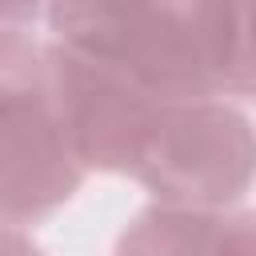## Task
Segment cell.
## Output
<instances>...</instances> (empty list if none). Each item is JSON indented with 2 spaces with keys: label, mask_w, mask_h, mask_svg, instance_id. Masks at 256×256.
<instances>
[{
  "label": "cell",
  "mask_w": 256,
  "mask_h": 256,
  "mask_svg": "<svg viewBox=\"0 0 256 256\" xmlns=\"http://www.w3.org/2000/svg\"><path fill=\"white\" fill-rule=\"evenodd\" d=\"M76 52L124 68L160 100L248 96L252 0H148Z\"/></svg>",
  "instance_id": "obj_1"
},
{
  "label": "cell",
  "mask_w": 256,
  "mask_h": 256,
  "mask_svg": "<svg viewBox=\"0 0 256 256\" xmlns=\"http://www.w3.org/2000/svg\"><path fill=\"white\" fill-rule=\"evenodd\" d=\"M208 256H252V216L248 212H220L216 236Z\"/></svg>",
  "instance_id": "obj_7"
},
{
  "label": "cell",
  "mask_w": 256,
  "mask_h": 256,
  "mask_svg": "<svg viewBox=\"0 0 256 256\" xmlns=\"http://www.w3.org/2000/svg\"><path fill=\"white\" fill-rule=\"evenodd\" d=\"M44 88L56 124L84 172L100 168L132 176L164 108L172 104L152 96L124 68L64 44H44Z\"/></svg>",
  "instance_id": "obj_3"
},
{
  "label": "cell",
  "mask_w": 256,
  "mask_h": 256,
  "mask_svg": "<svg viewBox=\"0 0 256 256\" xmlns=\"http://www.w3.org/2000/svg\"><path fill=\"white\" fill-rule=\"evenodd\" d=\"M40 84H44V44H36L24 28L0 24V112Z\"/></svg>",
  "instance_id": "obj_6"
},
{
  "label": "cell",
  "mask_w": 256,
  "mask_h": 256,
  "mask_svg": "<svg viewBox=\"0 0 256 256\" xmlns=\"http://www.w3.org/2000/svg\"><path fill=\"white\" fill-rule=\"evenodd\" d=\"M156 204L228 212L252 184V128L224 96L172 100L132 172Z\"/></svg>",
  "instance_id": "obj_2"
},
{
  "label": "cell",
  "mask_w": 256,
  "mask_h": 256,
  "mask_svg": "<svg viewBox=\"0 0 256 256\" xmlns=\"http://www.w3.org/2000/svg\"><path fill=\"white\" fill-rule=\"evenodd\" d=\"M52 0H0V24H12V28H24L32 20H40L48 12Z\"/></svg>",
  "instance_id": "obj_8"
},
{
  "label": "cell",
  "mask_w": 256,
  "mask_h": 256,
  "mask_svg": "<svg viewBox=\"0 0 256 256\" xmlns=\"http://www.w3.org/2000/svg\"><path fill=\"white\" fill-rule=\"evenodd\" d=\"M80 184L84 168L40 84L0 112V224L28 228L72 200Z\"/></svg>",
  "instance_id": "obj_4"
},
{
  "label": "cell",
  "mask_w": 256,
  "mask_h": 256,
  "mask_svg": "<svg viewBox=\"0 0 256 256\" xmlns=\"http://www.w3.org/2000/svg\"><path fill=\"white\" fill-rule=\"evenodd\" d=\"M0 256H44V252L24 236V228L0 224Z\"/></svg>",
  "instance_id": "obj_9"
},
{
  "label": "cell",
  "mask_w": 256,
  "mask_h": 256,
  "mask_svg": "<svg viewBox=\"0 0 256 256\" xmlns=\"http://www.w3.org/2000/svg\"><path fill=\"white\" fill-rule=\"evenodd\" d=\"M220 212L152 204L116 240L112 256H208Z\"/></svg>",
  "instance_id": "obj_5"
}]
</instances>
